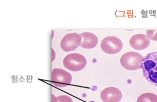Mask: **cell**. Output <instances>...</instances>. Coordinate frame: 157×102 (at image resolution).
Returning <instances> with one entry per match:
<instances>
[{"label":"cell","instance_id":"obj_1","mask_svg":"<svg viewBox=\"0 0 157 102\" xmlns=\"http://www.w3.org/2000/svg\"><path fill=\"white\" fill-rule=\"evenodd\" d=\"M141 68L145 79L157 87V51L149 53L143 58Z\"/></svg>","mask_w":157,"mask_h":102},{"label":"cell","instance_id":"obj_2","mask_svg":"<svg viewBox=\"0 0 157 102\" xmlns=\"http://www.w3.org/2000/svg\"><path fill=\"white\" fill-rule=\"evenodd\" d=\"M64 66L70 71L77 72L83 70L87 64L86 58L78 53L67 55L63 61Z\"/></svg>","mask_w":157,"mask_h":102},{"label":"cell","instance_id":"obj_3","mask_svg":"<svg viewBox=\"0 0 157 102\" xmlns=\"http://www.w3.org/2000/svg\"><path fill=\"white\" fill-rule=\"evenodd\" d=\"M143 57L136 52H128L124 54L120 60L121 65L129 71H136L141 68V62Z\"/></svg>","mask_w":157,"mask_h":102},{"label":"cell","instance_id":"obj_4","mask_svg":"<svg viewBox=\"0 0 157 102\" xmlns=\"http://www.w3.org/2000/svg\"><path fill=\"white\" fill-rule=\"evenodd\" d=\"M72 81L71 74L63 69L55 68L52 71V84L58 87L64 88L68 86Z\"/></svg>","mask_w":157,"mask_h":102},{"label":"cell","instance_id":"obj_5","mask_svg":"<svg viewBox=\"0 0 157 102\" xmlns=\"http://www.w3.org/2000/svg\"><path fill=\"white\" fill-rule=\"evenodd\" d=\"M100 47L102 50L105 53L114 55L118 53L122 50L123 43L117 37L110 36L103 40Z\"/></svg>","mask_w":157,"mask_h":102},{"label":"cell","instance_id":"obj_6","mask_svg":"<svg viewBox=\"0 0 157 102\" xmlns=\"http://www.w3.org/2000/svg\"><path fill=\"white\" fill-rule=\"evenodd\" d=\"M81 42L82 37L80 34L75 32L69 33L62 39L60 47L65 52L72 51L80 46Z\"/></svg>","mask_w":157,"mask_h":102},{"label":"cell","instance_id":"obj_7","mask_svg":"<svg viewBox=\"0 0 157 102\" xmlns=\"http://www.w3.org/2000/svg\"><path fill=\"white\" fill-rule=\"evenodd\" d=\"M100 97L104 102H120L122 97V93L118 88L111 87L102 91Z\"/></svg>","mask_w":157,"mask_h":102},{"label":"cell","instance_id":"obj_8","mask_svg":"<svg viewBox=\"0 0 157 102\" xmlns=\"http://www.w3.org/2000/svg\"><path fill=\"white\" fill-rule=\"evenodd\" d=\"M151 40L147 35L136 34L131 38L129 43L133 49L137 50H143L149 46Z\"/></svg>","mask_w":157,"mask_h":102},{"label":"cell","instance_id":"obj_9","mask_svg":"<svg viewBox=\"0 0 157 102\" xmlns=\"http://www.w3.org/2000/svg\"><path fill=\"white\" fill-rule=\"evenodd\" d=\"M82 42L80 46L86 49H91L95 47L98 42V38L93 33L86 32L80 34Z\"/></svg>","mask_w":157,"mask_h":102},{"label":"cell","instance_id":"obj_10","mask_svg":"<svg viewBox=\"0 0 157 102\" xmlns=\"http://www.w3.org/2000/svg\"><path fill=\"white\" fill-rule=\"evenodd\" d=\"M137 102H157V96L154 93H143L138 98Z\"/></svg>","mask_w":157,"mask_h":102},{"label":"cell","instance_id":"obj_11","mask_svg":"<svg viewBox=\"0 0 157 102\" xmlns=\"http://www.w3.org/2000/svg\"><path fill=\"white\" fill-rule=\"evenodd\" d=\"M52 102H73L72 99L70 96L66 95L56 96L52 94Z\"/></svg>","mask_w":157,"mask_h":102},{"label":"cell","instance_id":"obj_12","mask_svg":"<svg viewBox=\"0 0 157 102\" xmlns=\"http://www.w3.org/2000/svg\"><path fill=\"white\" fill-rule=\"evenodd\" d=\"M147 35L150 40L157 41V30H147Z\"/></svg>","mask_w":157,"mask_h":102}]
</instances>
